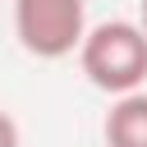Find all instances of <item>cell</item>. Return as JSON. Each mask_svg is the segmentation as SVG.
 Here are the masks:
<instances>
[{
  "instance_id": "obj_2",
  "label": "cell",
  "mask_w": 147,
  "mask_h": 147,
  "mask_svg": "<svg viewBox=\"0 0 147 147\" xmlns=\"http://www.w3.org/2000/svg\"><path fill=\"white\" fill-rule=\"evenodd\" d=\"M87 32V0H14V37L37 60H64Z\"/></svg>"
},
{
  "instance_id": "obj_3",
  "label": "cell",
  "mask_w": 147,
  "mask_h": 147,
  "mask_svg": "<svg viewBox=\"0 0 147 147\" xmlns=\"http://www.w3.org/2000/svg\"><path fill=\"white\" fill-rule=\"evenodd\" d=\"M101 133H106V147H147V92L133 87V92L115 96Z\"/></svg>"
},
{
  "instance_id": "obj_4",
  "label": "cell",
  "mask_w": 147,
  "mask_h": 147,
  "mask_svg": "<svg viewBox=\"0 0 147 147\" xmlns=\"http://www.w3.org/2000/svg\"><path fill=\"white\" fill-rule=\"evenodd\" d=\"M0 147H18V124L0 110Z\"/></svg>"
},
{
  "instance_id": "obj_1",
  "label": "cell",
  "mask_w": 147,
  "mask_h": 147,
  "mask_svg": "<svg viewBox=\"0 0 147 147\" xmlns=\"http://www.w3.org/2000/svg\"><path fill=\"white\" fill-rule=\"evenodd\" d=\"M78 64L92 87L124 96L147 83V32L129 18H110L83 32L78 41Z\"/></svg>"
},
{
  "instance_id": "obj_5",
  "label": "cell",
  "mask_w": 147,
  "mask_h": 147,
  "mask_svg": "<svg viewBox=\"0 0 147 147\" xmlns=\"http://www.w3.org/2000/svg\"><path fill=\"white\" fill-rule=\"evenodd\" d=\"M138 28H142V32H147V0H142V18H138Z\"/></svg>"
}]
</instances>
